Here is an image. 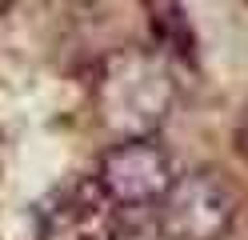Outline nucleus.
<instances>
[{
	"mask_svg": "<svg viewBox=\"0 0 248 240\" xmlns=\"http://www.w3.org/2000/svg\"><path fill=\"white\" fill-rule=\"evenodd\" d=\"M100 124L116 140L156 136V128L168 120L176 104L172 60L160 48H120L104 60V68L92 88Z\"/></svg>",
	"mask_w": 248,
	"mask_h": 240,
	"instance_id": "f257e3e1",
	"label": "nucleus"
},
{
	"mask_svg": "<svg viewBox=\"0 0 248 240\" xmlns=\"http://www.w3.org/2000/svg\"><path fill=\"white\" fill-rule=\"evenodd\" d=\"M156 208L168 240H224L240 216V192L220 168H188Z\"/></svg>",
	"mask_w": 248,
	"mask_h": 240,
	"instance_id": "f03ea898",
	"label": "nucleus"
},
{
	"mask_svg": "<svg viewBox=\"0 0 248 240\" xmlns=\"http://www.w3.org/2000/svg\"><path fill=\"white\" fill-rule=\"evenodd\" d=\"M120 212L96 176H72L36 204V240H116Z\"/></svg>",
	"mask_w": 248,
	"mask_h": 240,
	"instance_id": "7ed1b4c3",
	"label": "nucleus"
},
{
	"mask_svg": "<svg viewBox=\"0 0 248 240\" xmlns=\"http://www.w3.org/2000/svg\"><path fill=\"white\" fill-rule=\"evenodd\" d=\"M96 180L120 208H156L172 188L176 168L164 144H156V136H132L116 140L100 156Z\"/></svg>",
	"mask_w": 248,
	"mask_h": 240,
	"instance_id": "20e7f679",
	"label": "nucleus"
},
{
	"mask_svg": "<svg viewBox=\"0 0 248 240\" xmlns=\"http://www.w3.org/2000/svg\"><path fill=\"white\" fill-rule=\"evenodd\" d=\"M144 12H148V24H152V36H156V48L168 60H184L192 64L196 60V32L184 16L180 0H144Z\"/></svg>",
	"mask_w": 248,
	"mask_h": 240,
	"instance_id": "39448f33",
	"label": "nucleus"
},
{
	"mask_svg": "<svg viewBox=\"0 0 248 240\" xmlns=\"http://www.w3.org/2000/svg\"><path fill=\"white\" fill-rule=\"evenodd\" d=\"M116 240H168V236H164L160 228H156V232H152V228H132V232H120Z\"/></svg>",
	"mask_w": 248,
	"mask_h": 240,
	"instance_id": "423d86ee",
	"label": "nucleus"
},
{
	"mask_svg": "<svg viewBox=\"0 0 248 240\" xmlns=\"http://www.w3.org/2000/svg\"><path fill=\"white\" fill-rule=\"evenodd\" d=\"M236 148L248 156V112H244V120L236 124Z\"/></svg>",
	"mask_w": 248,
	"mask_h": 240,
	"instance_id": "0eeeda50",
	"label": "nucleus"
},
{
	"mask_svg": "<svg viewBox=\"0 0 248 240\" xmlns=\"http://www.w3.org/2000/svg\"><path fill=\"white\" fill-rule=\"evenodd\" d=\"M8 8H12V0H0V16H4Z\"/></svg>",
	"mask_w": 248,
	"mask_h": 240,
	"instance_id": "6e6552de",
	"label": "nucleus"
},
{
	"mask_svg": "<svg viewBox=\"0 0 248 240\" xmlns=\"http://www.w3.org/2000/svg\"><path fill=\"white\" fill-rule=\"evenodd\" d=\"M72 4H96V0H72Z\"/></svg>",
	"mask_w": 248,
	"mask_h": 240,
	"instance_id": "1a4fd4ad",
	"label": "nucleus"
}]
</instances>
